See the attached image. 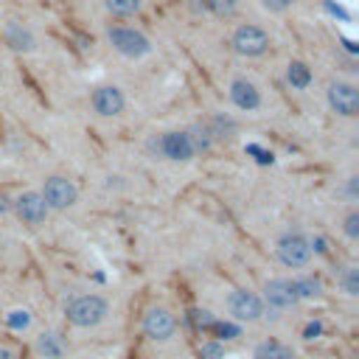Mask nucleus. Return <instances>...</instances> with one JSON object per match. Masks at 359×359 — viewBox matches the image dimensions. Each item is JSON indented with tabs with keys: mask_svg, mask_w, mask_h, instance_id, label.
<instances>
[{
	"mask_svg": "<svg viewBox=\"0 0 359 359\" xmlns=\"http://www.w3.org/2000/svg\"><path fill=\"white\" fill-rule=\"evenodd\" d=\"M65 317L76 328H98L109 317V303L107 297L90 292V294H76L65 303Z\"/></svg>",
	"mask_w": 359,
	"mask_h": 359,
	"instance_id": "obj_1",
	"label": "nucleus"
},
{
	"mask_svg": "<svg viewBox=\"0 0 359 359\" xmlns=\"http://www.w3.org/2000/svg\"><path fill=\"white\" fill-rule=\"evenodd\" d=\"M151 146H154V151H157L163 160H171V163H188V160H194V154H196L194 135H191V132H180V129L160 132Z\"/></svg>",
	"mask_w": 359,
	"mask_h": 359,
	"instance_id": "obj_2",
	"label": "nucleus"
},
{
	"mask_svg": "<svg viewBox=\"0 0 359 359\" xmlns=\"http://www.w3.org/2000/svg\"><path fill=\"white\" fill-rule=\"evenodd\" d=\"M269 45H272L269 34H266L261 25H255V22L238 25V28L233 31V36H230V48H233L238 56H247V59L264 56V53L269 50Z\"/></svg>",
	"mask_w": 359,
	"mask_h": 359,
	"instance_id": "obj_3",
	"label": "nucleus"
},
{
	"mask_svg": "<svg viewBox=\"0 0 359 359\" xmlns=\"http://www.w3.org/2000/svg\"><path fill=\"white\" fill-rule=\"evenodd\" d=\"M275 252H278V261H280L283 266H289V269H303V266L311 261L314 244H311L303 233L294 230V233H283V236L278 238Z\"/></svg>",
	"mask_w": 359,
	"mask_h": 359,
	"instance_id": "obj_4",
	"label": "nucleus"
},
{
	"mask_svg": "<svg viewBox=\"0 0 359 359\" xmlns=\"http://www.w3.org/2000/svg\"><path fill=\"white\" fill-rule=\"evenodd\" d=\"M107 39L126 59H140V56H146L151 50L149 36L140 34V31H135V28H129V25H112V28H107Z\"/></svg>",
	"mask_w": 359,
	"mask_h": 359,
	"instance_id": "obj_5",
	"label": "nucleus"
},
{
	"mask_svg": "<svg viewBox=\"0 0 359 359\" xmlns=\"http://www.w3.org/2000/svg\"><path fill=\"white\" fill-rule=\"evenodd\" d=\"M39 196L48 205V210H67V208H73L79 202V188H76L73 180H67L62 174H53V177L45 180Z\"/></svg>",
	"mask_w": 359,
	"mask_h": 359,
	"instance_id": "obj_6",
	"label": "nucleus"
},
{
	"mask_svg": "<svg viewBox=\"0 0 359 359\" xmlns=\"http://www.w3.org/2000/svg\"><path fill=\"white\" fill-rule=\"evenodd\" d=\"M261 300H264V309H269V311H289V309H294L300 303L297 289H294V280H289V278H272V280H266Z\"/></svg>",
	"mask_w": 359,
	"mask_h": 359,
	"instance_id": "obj_7",
	"label": "nucleus"
},
{
	"mask_svg": "<svg viewBox=\"0 0 359 359\" xmlns=\"http://www.w3.org/2000/svg\"><path fill=\"white\" fill-rule=\"evenodd\" d=\"M227 311H230V317L238 320V323H255V320L264 317L266 309H264L261 294H255V292H250V289H236V292H230V297H227Z\"/></svg>",
	"mask_w": 359,
	"mask_h": 359,
	"instance_id": "obj_8",
	"label": "nucleus"
},
{
	"mask_svg": "<svg viewBox=\"0 0 359 359\" xmlns=\"http://www.w3.org/2000/svg\"><path fill=\"white\" fill-rule=\"evenodd\" d=\"M140 325H143V334H146L151 342H168V339L177 334V317H174L165 306H151V309H146Z\"/></svg>",
	"mask_w": 359,
	"mask_h": 359,
	"instance_id": "obj_9",
	"label": "nucleus"
},
{
	"mask_svg": "<svg viewBox=\"0 0 359 359\" xmlns=\"http://www.w3.org/2000/svg\"><path fill=\"white\" fill-rule=\"evenodd\" d=\"M328 107L339 115V118H356L359 115V90L351 81H331L325 90Z\"/></svg>",
	"mask_w": 359,
	"mask_h": 359,
	"instance_id": "obj_10",
	"label": "nucleus"
},
{
	"mask_svg": "<svg viewBox=\"0 0 359 359\" xmlns=\"http://www.w3.org/2000/svg\"><path fill=\"white\" fill-rule=\"evenodd\" d=\"M11 210H14V216H17L22 224H28V227L45 224V219H48V213H50L48 205L42 202L39 191H22V194H17L14 202H11Z\"/></svg>",
	"mask_w": 359,
	"mask_h": 359,
	"instance_id": "obj_11",
	"label": "nucleus"
},
{
	"mask_svg": "<svg viewBox=\"0 0 359 359\" xmlns=\"http://www.w3.org/2000/svg\"><path fill=\"white\" fill-rule=\"evenodd\" d=\"M90 107H93V112L101 115V118H115V115L123 112L126 98H123L121 87H115V84H101V87L93 90V95H90Z\"/></svg>",
	"mask_w": 359,
	"mask_h": 359,
	"instance_id": "obj_12",
	"label": "nucleus"
},
{
	"mask_svg": "<svg viewBox=\"0 0 359 359\" xmlns=\"http://www.w3.org/2000/svg\"><path fill=\"white\" fill-rule=\"evenodd\" d=\"M230 101H233L238 109L252 112V109L261 107V93H258V87H255L252 81H247V79H233V84H230Z\"/></svg>",
	"mask_w": 359,
	"mask_h": 359,
	"instance_id": "obj_13",
	"label": "nucleus"
},
{
	"mask_svg": "<svg viewBox=\"0 0 359 359\" xmlns=\"http://www.w3.org/2000/svg\"><path fill=\"white\" fill-rule=\"evenodd\" d=\"M34 348H36V353L42 359H65V353H67V342H65V337L59 331H42L36 337Z\"/></svg>",
	"mask_w": 359,
	"mask_h": 359,
	"instance_id": "obj_14",
	"label": "nucleus"
},
{
	"mask_svg": "<svg viewBox=\"0 0 359 359\" xmlns=\"http://www.w3.org/2000/svg\"><path fill=\"white\" fill-rule=\"evenodd\" d=\"M252 359H294V351L280 339H264L255 345Z\"/></svg>",
	"mask_w": 359,
	"mask_h": 359,
	"instance_id": "obj_15",
	"label": "nucleus"
},
{
	"mask_svg": "<svg viewBox=\"0 0 359 359\" xmlns=\"http://www.w3.org/2000/svg\"><path fill=\"white\" fill-rule=\"evenodd\" d=\"M238 6L241 0H205V11L216 14V17H236L238 14Z\"/></svg>",
	"mask_w": 359,
	"mask_h": 359,
	"instance_id": "obj_16",
	"label": "nucleus"
},
{
	"mask_svg": "<svg viewBox=\"0 0 359 359\" xmlns=\"http://www.w3.org/2000/svg\"><path fill=\"white\" fill-rule=\"evenodd\" d=\"M286 76H289L292 87H297V90H306V87H309V81H311V70H309L303 62H289Z\"/></svg>",
	"mask_w": 359,
	"mask_h": 359,
	"instance_id": "obj_17",
	"label": "nucleus"
},
{
	"mask_svg": "<svg viewBox=\"0 0 359 359\" xmlns=\"http://www.w3.org/2000/svg\"><path fill=\"white\" fill-rule=\"evenodd\" d=\"M104 6L112 17H132L140 11V0H104Z\"/></svg>",
	"mask_w": 359,
	"mask_h": 359,
	"instance_id": "obj_18",
	"label": "nucleus"
},
{
	"mask_svg": "<svg viewBox=\"0 0 359 359\" xmlns=\"http://www.w3.org/2000/svg\"><path fill=\"white\" fill-rule=\"evenodd\" d=\"M294 289H297V297H300V300H309V297H317V294H320V280H317L314 275L294 278Z\"/></svg>",
	"mask_w": 359,
	"mask_h": 359,
	"instance_id": "obj_19",
	"label": "nucleus"
},
{
	"mask_svg": "<svg viewBox=\"0 0 359 359\" xmlns=\"http://www.w3.org/2000/svg\"><path fill=\"white\" fill-rule=\"evenodd\" d=\"M342 289H345V294H351V297L359 294V269H356V266H348V269H345V275H342Z\"/></svg>",
	"mask_w": 359,
	"mask_h": 359,
	"instance_id": "obj_20",
	"label": "nucleus"
},
{
	"mask_svg": "<svg viewBox=\"0 0 359 359\" xmlns=\"http://www.w3.org/2000/svg\"><path fill=\"white\" fill-rule=\"evenodd\" d=\"M342 230H345V236H348V238H359V210H351V213L345 216Z\"/></svg>",
	"mask_w": 359,
	"mask_h": 359,
	"instance_id": "obj_21",
	"label": "nucleus"
},
{
	"mask_svg": "<svg viewBox=\"0 0 359 359\" xmlns=\"http://www.w3.org/2000/svg\"><path fill=\"white\" fill-rule=\"evenodd\" d=\"M199 359H224L222 342H205V345L199 348Z\"/></svg>",
	"mask_w": 359,
	"mask_h": 359,
	"instance_id": "obj_22",
	"label": "nucleus"
},
{
	"mask_svg": "<svg viewBox=\"0 0 359 359\" xmlns=\"http://www.w3.org/2000/svg\"><path fill=\"white\" fill-rule=\"evenodd\" d=\"M261 6L266 11H272V14H283V11H289L294 6V0H261Z\"/></svg>",
	"mask_w": 359,
	"mask_h": 359,
	"instance_id": "obj_23",
	"label": "nucleus"
},
{
	"mask_svg": "<svg viewBox=\"0 0 359 359\" xmlns=\"http://www.w3.org/2000/svg\"><path fill=\"white\" fill-rule=\"evenodd\" d=\"M8 323H11L14 328H25V325L31 323V314H28V311H11V314H8Z\"/></svg>",
	"mask_w": 359,
	"mask_h": 359,
	"instance_id": "obj_24",
	"label": "nucleus"
},
{
	"mask_svg": "<svg viewBox=\"0 0 359 359\" xmlns=\"http://www.w3.org/2000/svg\"><path fill=\"white\" fill-rule=\"evenodd\" d=\"M320 334V323H311L309 328H306V339H314Z\"/></svg>",
	"mask_w": 359,
	"mask_h": 359,
	"instance_id": "obj_25",
	"label": "nucleus"
},
{
	"mask_svg": "<svg viewBox=\"0 0 359 359\" xmlns=\"http://www.w3.org/2000/svg\"><path fill=\"white\" fill-rule=\"evenodd\" d=\"M0 359H14V351H8V348H0Z\"/></svg>",
	"mask_w": 359,
	"mask_h": 359,
	"instance_id": "obj_26",
	"label": "nucleus"
}]
</instances>
